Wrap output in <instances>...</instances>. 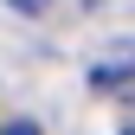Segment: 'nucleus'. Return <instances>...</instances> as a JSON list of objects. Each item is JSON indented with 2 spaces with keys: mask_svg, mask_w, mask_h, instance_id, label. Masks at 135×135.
Masks as SVG:
<instances>
[{
  "mask_svg": "<svg viewBox=\"0 0 135 135\" xmlns=\"http://www.w3.org/2000/svg\"><path fill=\"white\" fill-rule=\"evenodd\" d=\"M7 7H13V13H45L52 0H7Z\"/></svg>",
  "mask_w": 135,
  "mask_h": 135,
  "instance_id": "nucleus-1",
  "label": "nucleus"
},
{
  "mask_svg": "<svg viewBox=\"0 0 135 135\" xmlns=\"http://www.w3.org/2000/svg\"><path fill=\"white\" fill-rule=\"evenodd\" d=\"M0 135H39V129H32V122H7Z\"/></svg>",
  "mask_w": 135,
  "mask_h": 135,
  "instance_id": "nucleus-2",
  "label": "nucleus"
}]
</instances>
